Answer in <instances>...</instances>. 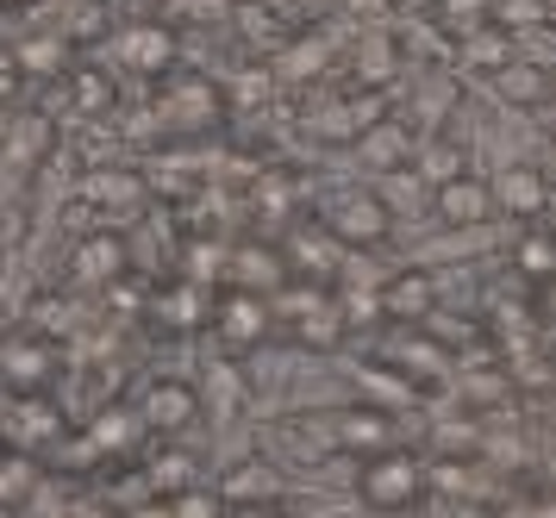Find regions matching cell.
<instances>
[{
  "label": "cell",
  "instance_id": "obj_1",
  "mask_svg": "<svg viewBox=\"0 0 556 518\" xmlns=\"http://www.w3.org/2000/svg\"><path fill=\"white\" fill-rule=\"evenodd\" d=\"M426 494V469L406 456V450H376V456H363V469H356V500L369 506V513H413Z\"/></svg>",
  "mask_w": 556,
  "mask_h": 518
},
{
  "label": "cell",
  "instance_id": "obj_2",
  "mask_svg": "<svg viewBox=\"0 0 556 518\" xmlns=\"http://www.w3.org/2000/svg\"><path fill=\"white\" fill-rule=\"evenodd\" d=\"M326 231L338 244L369 250L394 231V213H388V200H381L376 188H338V194L326 200Z\"/></svg>",
  "mask_w": 556,
  "mask_h": 518
},
{
  "label": "cell",
  "instance_id": "obj_3",
  "mask_svg": "<svg viewBox=\"0 0 556 518\" xmlns=\"http://www.w3.org/2000/svg\"><path fill=\"white\" fill-rule=\"evenodd\" d=\"M431 213H438L444 231H481V225L501 213V200H494V181H481V175H456V181L438 188Z\"/></svg>",
  "mask_w": 556,
  "mask_h": 518
},
{
  "label": "cell",
  "instance_id": "obj_4",
  "mask_svg": "<svg viewBox=\"0 0 556 518\" xmlns=\"http://www.w3.org/2000/svg\"><path fill=\"white\" fill-rule=\"evenodd\" d=\"M201 388L194 381H176V375H163V381H151L144 388V400H138V419H144V431H163V438H176V431H188V425L201 419Z\"/></svg>",
  "mask_w": 556,
  "mask_h": 518
},
{
  "label": "cell",
  "instance_id": "obj_5",
  "mask_svg": "<svg viewBox=\"0 0 556 518\" xmlns=\"http://www.w3.org/2000/svg\"><path fill=\"white\" fill-rule=\"evenodd\" d=\"M269 319H276L269 300L251 294V288H226L219 306H213V331H219L231 350H256L263 338H269Z\"/></svg>",
  "mask_w": 556,
  "mask_h": 518
},
{
  "label": "cell",
  "instance_id": "obj_6",
  "mask_svg": "<svg viewBox=\"0 0 556 518\" xmlns=\"http://www.w3.org/2000/svg\"><path fill=\"white\" fill-rule=\"evenodd\" d=\"M219 494L238 506V513H256V506H276L281 494H288V481H281L276 463H263V456H238L226 469V481H219Z\"/></svg>",
  "mask_w": 556,
  "mask_h": 518
},
{
  "label": "cell",
  "instance_id": "obj_7",
  "mask_svg": "<svg viewBox=\"0 0 556 518\" xmlns=\"http://www.w3.org/2000/svg\"><path fill=\"white\" fill-rule=\"evenodd\" d=\"M381 313H388V319H406V325L431 319V313H438V275H431L426 263L388 275V281H381Z\"/></svg>",
  "mask_w": 556,
  "mask_h": 518
},
{
  "label": "cell",
  "instance_id": "obj_8",
  "mask_svg": "<svg viewBox=\"0 0 556 518\" xmlns=\"http://www.w3.org/2000/svg\"><path fill=\"white\" fill-rule=\"evenodd\" d=\"M70 269H76L81 288H113V281L131 269V250H126L119 231H88L76 244V263H70Z\"/></svg>",
  "mask_w": 556,
  "mask_h": 518
},
{
  "label": "cell",
  "instance_id": "obj_9",
  "mask_svg": "<svg viewBox=\"0 0 556 518\" xmlns=\"http://www.w3.org/2000/svg\"><path fill=\"white\" fill-rule=\"evenodd\" d=\"M413 150H419V138H413V125L394 119V113H381L363 138H356V156L369 163V169H401V163H413Z\"/></svg>",
  "mask_w": 556,
  "mask_h": 518
},
{
  "label": "cell",
  "instance_id": "obj_10",
  "mask_svg": "<svg viewBox=\"0 0 556 518\" xmlns=\"http://www.w3.org/2000/svg\"><path fill=\"white\" fill-rule=\"evenodd\" d=\"M176 50H181L176 31H169V25H156V20L131 25L126 38H119V56H126V70H138V75H169Z\"/></svg>",
  "mask_w": 556,
  "mask_h": 518
},
{
  "label": "cell",
  "instance_id": "obj_11",
  "mask_svg": "<svg viewBox=\"0 0 556 518\" xmlns=\"http://www.w3.org/2000/svg\"><path fill=\"white\" fill-rule=\"evenodd\" d=\"M494 200H501V213H513V219H538L551 206V188H544V175L531 169V163H506L494 175Z\"/></svg>",
  "mask_w": 556,
  "mask_h": 518
},
{
  "label": "cell",
  "instance_id": "obj_12",
  "mask_svg": "<svg viewBox=\"0 0 556 518\" xmlns=\"http://www.w3.org/2000/svg\"><path fill=\"white\" fill-rule=\"evenodd\" d=\"M376 194L388 200V213H394V219H419V213H431L438 188H431L413 163H401V169H381L376 175Z\"/></svg>",
  "mask_w": 556,
  "mask_h": 518
},
{
  "label": "cell",
  "instance_id": "obj_13",
  "mask_svg": "<svg viewBox=\"0 0 556 518\" xmlns=\"http://www.w3.org/2000/svg\"><path fill=\"white\" fill-rule=\"evenodd\" d=\"M81 200H88V206H106V213H131V206H144V181L126 175V169L94 163V169L81 175Z\"/></svg>",
  "mask_w": 556,
  "mask_h": 518
},
{
  "label": "cell",
  "instance_id": "obj_14",
  "mask_svg": "<svg viewBox=\"0 0 556 518\" xmlns=\"http://www.w3.org/2000/svg\"><path fill=\"white\" fill-rule=\"evenodd\" d=\"M51 144H56V125L45 119V113H26V119H13L0 156H7V169H38V163L51 156Z\"/></svg>",
  "mask_w": 556,
  "mask_h": 518
},
{
  "label": "cell",
  "instance_id": "obj_15",
  "mask_svg": "<svg viewBox=\"0 0 556 518\" xmlns=\"http://www.w3.org/2000/svg\"><path fill=\"white\" fill-rule=\"evenodd\" d=\"M494 94L506 106H538V100H551V70L531 63V56H513L506 70H494Z\"/></svg>",
  "mask_w": 556,
  "mask_h": 518
},
{
  "label": "cell",
  "instance_id": "obj_16",
  "mask_svg": "<svg viewBox=\"0 0 556 518\" xmlns=\"http://www.w3.org/2000/svg\"><path fill=\"white\" fill-rule=\"evenodd\" d=\"M513 269H519V281H531V288H551L556 281V238L551 231H519V238H513Z\"/></svg>",
  "mask_w": 556,
  "mask_h": 518
},
{
  "label": "cell",
  "instance_id": "obj_17",
  "mask_svg": "<svg viewBox=\"0 0 556 518\" xmlns=\"http://www.w3.org/2000/svg\"><path fill=\"white\" fill-rule=\"evenodd\" d=\"M276 281H288V263H276V250L269 244H244L238 256H231V288L263 294V288H276Z\"/></svg>",
  "mask_w": 556,
  "mask_h": 518
},
{
  "label": "cell",
  "instance_id": "obj_18",
  "mask_svg": "<svg viewBox=\"0 0 556 518\" xmlns=\"http://www.w3.org/2000/svg\"><path fill=\"white\" fill-rule=\"evenodd\" d=\"M169 113H176L181 125H213L219 119V88H213L206 75H181L176 94H169Z\"/></svg>",
  "mask_w": 556,
  "mask_h": 518
},
{
  "label": "cell",
  "instance_id": "obj_19",
  "mask_svg": "<svg viewBox=\"0 0 556 518\" xmlns=\"http://www.w3.org/2000/svg\"><path fill=\"white\" fill-rule=\"evenodd\" d=\"M438 31L451 38V45H463V38H476V31H488L494 25V0H438Z\"/></svg>",
  "mask_w": 556,
  "mask_h": 518
},
{
  "label": "cell",
  "instance_id": "obj_20",
  "mask_svg": "<svg viewBox=\"0 0 556 518\" xmlns=\"http://www.w3.org/2000/svg\"><path fill=\"white\" fill-rule=\"evenodd\" d=\"M0 369H7V381L13 388H45L51 381V344L38 338H20V344H7V356H0Z\"/></svg>",
  "mask_w": 556,
  "mask_h": 518
},
{
  "label": "cell",
  "instance_id": "obj_21",
  "mask_svg": "<svg viewBox=\"0 0 556 518\" xmlns=\"http://www.w3.org/2000/svg\"><path fill=\"white\" fill-rule=\"evenodd\" d=\"M331 63V45L319 31H294V38H281V75L288 81H313V75Z\"/></svg>",
  "mask_w": 556,
  "mask_h": 518
},
{
  "label": "cell",
  "instance_id": "obj_22",
  "mask_svg": "<svg viewBox=\"0 0 556 518\" xmlns=\"http://www.w3.org/2000/svg\"><path fill=\"white\" fill-rule=\"evenodd\" d=\"M413 169L426 175L431 188H444V181H456V175H469V150L451 144V138H431V144L413 150Z\"/></svg>",
  "mask_w": 556,
  "mask_h": 518
},
{
  "label": "cell",
  "instance_id": "obj_23",
  "mask_svg": "<svg viewBox=\"0 0 556 518\" xmlns=\"http://www.w3.org/2000/svg\"><path fill=\"white\" fill-rule=\"evenodd\" d=\"M494 25L513 31V38L551 31V25H556V0H494Z\"/></svg>",
  "mask_w": 556,
  "mask_h": 518
},
{
  "label": "cell",
  "instance_id": "obj_24",
  "mask_svg": "<svg viewBox=\"0 0 556 518\" xmlns=\"http://www.w3.org/2000/svg\"><path fill=\"white\" fill-rule=\"evenodd\" d=\"M70 88H76V113L81 119H106V113H113V75L106 70L81 63V70H70Z\"/></svg>",
  "mask_w": 556,
  "mask_h": 518
},
{
  "label": "cell",
  "instance_id": "obj_25",
  "mask_svg": "<svg viewBox=\"0 0 556 518\" xmlns=\"http://www.w3.org/2000/svg\"><path fill=\"white\" fill-rule=\"evenodd\" d=\"M63 31H31V38H20L13 45V56H20V70L26 75H63Z\"/></svg>",
  "mask_w": 556,
  "mask_h": 518
},
{
  "label": "cell",
  "instance_id": "obj_26",
  "mask_svg": "<svg viewBox=\"0 0 556 518\" xmlns=\"http://www.w3.org/2000/svg\"><path fill=\"white\" fill-rule=\"evenodd\" d=\"M463 50H469V63H476V70H506V63H513V56H519V50H513V31H501V25H488V31H476V38H463Z\"/></svg>",
  "mask_w": 556,
  "mask_h": 518
},
{
  "label": "cell",
  "instance_id": "obj_27",
  "mask_svg": "<svg viewBox=\"0 0 556 518\" xmlns=\"http://www.w3.org/2000/svg\"><path fill=\"white\" fill-rule=\"evenodd\" d=\"M151 488L163 500H176V494H188V488H194V456H181V450H163V456H156L151 469Z\"/></svg>",
  "mask_w": 556,
  "mask_h": 518
},
{
  "label": "cell",
  "instance_id": "obj_28",
  "mask_svg": "<svg viewBox=\"0 0 556 518\" xmlns=\"http://www.w3.org/2000/svg\"><path fill=\"white\" fill-rule=\"evenodd\" d=\"M156 306H163V319L169 325H188V331H194V325L206 319V288L201 281H181V288H169Z\"/></svg>",
  "mask_w": 556,
  "mask_h": 518
},
{
  "label": "cell",
  "instance_id": "obj_29",
  "mask_svg": "<svg viewBox=\"0 0 556 518\" xmlns=\"http://www.w3.org/2000/svg\"><path fill=\"white\" fill-rule=\"evenodd\" d=\"M169 518H231V500L226 494H206V488H188V494L163 500Z\"/></svg>",
  "mask_w": 556,
  "mask_h": 518
},
{
  "label": "cell",
  "instance_id": "obj_30",
  "mask_svg": "<svg viewBox=\"0 0 556 518\" xmlns=\"http://www.w3.org/2000/svg\"><path fill=\"white\" fill-rule=\"evenodd\" d=\"M269 88H276V75L263 70V63H251L244 75H231V106H238V113H256V106L269 100Z\"/></svg>",
  "mask_w": 556,
  "mask_h": 518
},
{
  "label": "cell",
  "instance_id": "obj_31",
  "mask_svg": "<svg viewBox=\"0 0 556 518\" xmlns=\"http://www.w3.org/2000/svg\"><path fill=\"white\" fill-rule=\"evenodd\" d=\"M338 444H369V456H376V450H388V425L376 413H351V419H338Z\"/></svg>",
  "mask_w": 556,
  "mask_h": 518
},
{
  "label": "cell",
  "instance_id": "obj_32",
  "mask_svg": "<svg viewBox=\"0 0 556 518\" xmlns=\"http://www.w3.org/2000/svg\"><path fill=\"white\" fill-rule=\"evenodd\" d=\"M394 63H401V45L394 38H363V63H356V75L363 81H381V75H394Z\"/></svg>",
  "mask_w": 556,
  "mask_h": 518
},
{
  "label": "cell",
  "instance_id": "obj_33",
  "mask_svg": "<svg viewBox=\"0 0 556 518\" xmlns=\"http://www.w3.org/2000/svg\"><path fill=\"white\" fill-rule=\"evenodd\" d=\"M456 106V81L451 75H426L419 81V119H451Z\"/></svg>",
  "mask_w": 556,
  "mask_h": 518
},
{
  "label": "cell",
  "instance_id": "obj_34",
  "mask_svg": "<svg viewBox=\"0 0 556 518\" xmlns=\"http://www.w3.org/2000/svg\"><path fill=\"white\" fill-rule=\"evenodd\" d=\"M20 81H26L20 56H13V50H0V100H13V94H20Z\"/></svg>",
  "mask_w": 556,
  "mask_h": 518
},
{
  "label": "cell",
  "instance_id": "obj_35",
  "mask_svg": "<svg viewBox=\"0 0 556 518\" xmlns=\"http://www.w3.org/2000/svg\"><path fill=\"white\" fill-rule=\"evenodd\" d=\"M70 518H106V506H70Z\"/></svg>",
  "mask_w": 556,
  "mask_h": 518
},
{
  "label": "cell",
  "instance_id": "obj_36",
  "mask_svg": "<svg viewBox=\"0 0 556 518\" xmlns=\"http://www.w3.org/2000/svg\"><path fill=\"white\" fill-rule=\"evenodd\" d=\"M501 518H538V506H506Z\"/></svg>",
  "mask_w": 556,
  "mask_h": 518
},
{
  "label": "cell",
  "instance_id": "obj_37",
  "mask_svg": "<svg viewBox=\"0 0 556 518\" xmlns=\"http://www.w3.org/2000/svg\"><path fill=\"white\" fill-rule=\"evenodd\" d=\"M356 13H381V7H388V0H351Z\"/></svg>",
  "mask_w": 556,
  "mask_h": 518
},
{
  "label": "cell",
  "instance_id": "obj_38",
  "mask_svg": "<svg viewBox=\"0 0 556 518\" xmlns=\"http://www.w3.org/2000/svg\"><path fill=\"white\" fill-rule=\"evenodd\" d=\"M544 294H551V313H556V281H551V288H544Z\"/></svg>",
  "mask_w": 556,
  "mask_h": 518
},
{
  "label": "cell",
  "instance_id": "obj_39",
  "mask_svg": "<svg viewBox=\"0 0 556 518\" xmlns=\"http://www.w3.org/2000/svg\"><path fill=\"white\" fill-rule=\"evenodd\" d=\"M0 7H7V0H0Z\"/></svg>",
  "mask_w": 556,
  "mask_h": 518
},
{
  "label": "cell",
  "instance_id": "obj_40",
  "mask_svg": "<svg viewBox=\"0 0 556 518\" xmlns=\"http://www.w3.org/2000/svg\"><path fill=\"white\" fill-rule=\"evenodd\" d=\"M551 150H556V144H551Z\"/></svg>",
  "mask_w": 556,
  "mask_h": 518
}]
</instances>
